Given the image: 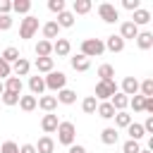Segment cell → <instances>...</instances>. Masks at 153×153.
I'll return each mask as SVG.
<instances>
[{
  "instance_id": "obj_40",
  "label": "cell",
  "mask_w": 153,
  "mask_h": 153,
  "mask_svg": "<svg viewBox=\"0 0 153 153\" xmlns=\"http://www.w3.org/2000/svg\"><path fill=\"white\" fill-rule=\"evenodd\" d=\"M0 100H2L5 105H17V103H19V96H17V93H10V91H2Z\"/></svg>"
},
{
  "instance_id": "obj_14",
  "label": "cell",
  "mask_w": 153,
  "mask_h": 153,
  "mask_svg": "<svg viewBox=\"0 0 153 153\" xmlns=\"http://www.w3.org/2000/svg\"><path fill=\"white\" fill-rule=\"evenodd\" d=\"M122 93L129 98V96H136L139 93V81L134 79V76H124L122 79Z\"/></svg>"
},
{
  "instance_id": "obj_34",
  "label": "cell",
  "mask_w": 153,
  "mask_h": 153,
  "mask_svg": "<svg viewBox=\"0 0 153 153\" xmlns=\"http://www.w3.org/2000/svg\"><path fill=\"white\" fill-rule=\"evenodd\" d=\"M29 10H31V0H14L12 2V12H17V14H29Z\"/></svg>"
},
{
  "instance_id": "obj_22",
  "label": "cell",
  "mask_w": 153,
  "mask_h": 153,
  "mask_svg": "<svg viewBox=\"0 0 153 153\" xmlns=\"http://www.w3.org/2000/svg\"><path fill=\"white\" fill-rule=\"evenodd\" d=\"M53 151H55L53 136H41L38 143H36V153H53Z\"/></svg>"
},
{
  "instance_id": "obj_7",
  "label": "cell",
  "mask_w": 153,
  "mask_h": 153,
  "mask_svg": "<svg viewBox=\"0 0 153 153\" xmlns=\"http://www.w3.org/2000/svg\"><path fill=\"white\" fill-rule=\"evenodd\" d=\"M124 43L127 41H136V36H139V26L136 24H131V22H122L120 24V33H117Z\"/></svg>"
},
{
  "instance_id": "obj_45",
  "label": "cell",
  "mask_w": 153,
  "mask_h": 153,
  "mask_svg": "<svg viewBox=\"0 0 153 153\" xmlns=\"http://www.w3.org/2000/svg\"><path fill=\"white\" fill-rule=\"evenodd\" d=\"M141 127H143V131H146V134H153V115H148V117H146V122H143Z\"/></svg>"
},
{
  "instance_id": "obj_17",
  "label": "cell",
  "mask_w": 153,
  "mask_h": 153,
  "mask_svg": "<svg viewBox=\"0 0 153 153\" xmlns=\"http://www.w3.org/2000/svg\"><path fill=\"white\" fill-rule=\"evenodd\" d=\"M110 105L115 108V112H122V110H127V105H129V98H127L122 91H117V93L110 98Z\"/></svg>"
},
{
  "instance_id": "obj_10",
  "label": "cell",
  "mask_w": 153,
  "mask_h": 153,
  "mask_svg": "<svg viewBox=\"0 0 153 153\" xmlns=\"http://www.w3.org/2000/svg\"><path fill=\"white\" fill-rule=\"evenodd\" d=\"M69 65H72V69H74V72H88L91 60H88V57H84V55L79 53V55H72V57H69Z\"/></svg>"
},
{
  "instance_id": "obj_38",
  "label": "cell",
  "mask_w": 153,
  "mask_h": 153,
  "mask_svg": "<svg viewBox=\"0 0 153 153\" xmlns=\"http://www.w3.org/2000/svg\"><path fill=\"white\" fill-rule=\"evenodd\" d=\"M139 151H141L139 141H131V139H127V141L122 143V153H139Z\"/></svg>"
},
{
  "instance_id": "obj_3",
  "label": "cell",
  "mask_w": 153,
  "mask_h": 153,
  "mask_svg": "<svg viewBox=\"0 0 153 153\" xmlns=\"http://www.w3.org/2000/svg\"><path fill=\"white\" fill-rule=\"evenodd\" d=\"M43 81H45V88H50V91H62L65 86H67V74L65 72H48L45 76H43Z\"/></svg>"
},
{
  "instance_id": "obj_30",
  "label": "cell",
  "mask_w": 153,
  "mask_h": 153,
  "mask_svg": "<svg viewBox=\"0 0 153 153\" xmlns=\"http://www.w3.org/2000/svg\"><path fill=\"white\" fill-rule=\"evenodd\" d=\"M0 57H2L7 65H14V62H17L22 55H19V50H17L14 45H10V48H5V50H2V55H0Z\"/></svg>"
},
{
  "instance_id": "obj_11",
  "label": "cell",
  "mask_w": 153,
  "mask_h": 153,
  "mask_svg": "<svg viewBox=\"0 0 153 153\" xmlns=\"http://www.w3.org/2000/svg\"><path fill=\"white\" fill-rule=\"evenodd\" d=\"M57 124H60V120H57V115H53V112L43 115V120H41V129L45 131V136H48V134H53V131L57 129Z\"/></svg>"
},
{
  "instance_id": "obj_36",
  "label": "cell",
  "mask_w": 153,
  "mask_h": 153,
  "mask_svg": "<svg viewBox=\"0 0 153 153\" xmlns=\"http://www.w3.org/2000/svg\"><path fill=\"white\" fill-rule=\"evenodd\" d=\"M139 96H143V98H153V79H143L141 84H139Z\"/></svg>"
},
{
  "instance_id": "obj_15",
  "label": "cell",
  "mask_w": 153,
  "mask_h": 153,
  "mask_svg": "<svg viewBox=\"0 0 153 153\" xmlns=\"http://www.w3.org/2000/svg\"><path fill=\"white\" fill-rule=\"evenodd\" d=\"M29 69H31V62H29L26 57H19V60L12 65V74H14V76H26Z\"/></svg>"
},
{
  "instance_id": "obj_26",
  "label": "cell",
  "mask_w": 153,
  "mask_h": 153,
  "mask_svg": "<svg viewBox=\"0 0 153 153\" xmlns=\"http://www.w3.org/2000/svg\"><path fill=\"white\" fill-rule=\"evenodd\" d=\"M96 112H98V117H103V120H112V117H115V108L110 105V100H103V103H98Z\"/></svg>"
},
{
  "instance_id": "obj_42",
  "label": "cell",
  "mask_w": 153,
  "mask_h": 153,
  "mask_svg": "<svg viewBox=\"0 0 153 153\" xmlns=\"http://www.w3.org/2000/svg\"><path fill=\"white\" fill-rule=\"evenodd\" d=\"M0 153H19V146L14 141H5L2 148H0Z\"/></svg>"
},
{
  "instance_id": "obj_16",
  "label": "cell",
  "mask_w": 153,
  "mask_h": 153,
  "mask_svg": "<svg viewBox=\"0 0 153 153\" xmlns=\"http://www.w3.org/2000/svg\"><path fill=\"white\" fill-rule=\"evenodd\" d=\"M38 103H36V108H41V110H45V112H53L55 108H57V98L55 96H41V98H36Z\"/></svg>"
},
{
  "instance_id": "obj_5",
  "label": "cell",
  "mask_w": 153,
  "mask_h": 153,
  "mask_svg": "<svg viewBox=\"0 0 153 153\" xmlns=\"http://www.w3.org/2000/svg\"><path fill=\"white\" fill-rule=\"evenodd\" d=\"M38 31V17H33V14H26L24 19H22V24H19V38H33V33Z\"/></svg>"
},
{
  "instance_id": "obj_46",
  "label": "cell",
  "mask_w": 153,
  "mask_h": 153,
  "mask_svg": "<svg viewBox=\"0 0 153 153\" xmlns=\"http://www.w3.org/2000/svg\"><path fill=\"white\" fill-rule=\"evenodd\" d=\"M12 12V2L10 0H0V14H10Z\"/></svg>"
},
{
  "instance_id": "obj_25",
  "label": "cell",
  "mask_w": 153,
  "mask_h": 153,
  "mask_svg": "<svg viewBox=\"0 0 153 153\" xmlns=\"http://www.w3.org/2000/svg\"><path fill=\"white\" fill-rule=\"evenodd\" d=\"M57 103H62V105H72V103H76V93L72 91V88H62V91H57Z\"/></svg>"
},
{
  "instance_id": "obj_37",
  "label": "cell",
  "mask_w": 153,
  "mask_h": 153,
  "mask_svg": "<svg viewBox=\"0 0 153 153\" xmlns=\"http://www.w3.org/2000/svg\"><path fill=\"white\" fill-rule=\"evenodd\" d=\"M129 105H131L134 112H143V96H139V93L131 96V98H129Z\"/></svg>"
},
{
  "instance_id": "obj_2",
  "label": "cell",
  "mask_w": 153,
  "mask_h": 153,
  "mask_svg": "<svg viewBox=\"0 0 153 153\" xmlns=\"http://www.w3.org/2000/svg\"><path fill=\"white\" fill-rule=\"evenodd\" d=\"M105 53V45H103V41L100 38H84L81 41V55L84 57H100Z\"/></svg>"
},
{
  "instance_id": "obj_24",
  "label": "cell",
  "mask_w": 153,
  "mask_h": 153,
  "mask_svg": "<svg viewBox=\"0 0 153 153\" xmlns=\"http://www.w3.org/2000/svg\"><path fill=\"white\" fill-rule=\"evenodd\" d=\"M5 91H10V93H17V96H22V79L19 76H7L5 81Z\"/></svg>"
},
{
  "instance_id": "obj_44",
  "label": "cell",
  "mask_w": 153,
  "mask_h": 153,
  "mask_svg": "<svg viewBox=\"0 0 153 153\" xmlns=\"http://www.w3.org/2000/svg\"><path fill=\"white\" fill-rule=\"evenodd\" d=\"M12 26V17L10 14H0V31H7Z\"/></svg>"
},
{
  "instance_id": "obj_49",
  "label": "cell",
  "mask_w": 153,
  "mask_h": 153,
  "mask_svg": "<svg viewBox=\"0 0 153 153\" xmlns=\"http://www.w3.org/2000/svg\"><path fill=\"white\" fill-rule=\"evenodd\" d=\"M67 153H86V148H84V146H69Z\"/></svg>"
},
{
  "instance_id": "obj_48",
  "label": "cell",
  "mask_w": 153,
  "mask_h": 153,
  "mask_svg": "<svg viewBox=\"0 0 153 153\" xmlns=\"http://www.w3.org/2000/svg\"><path fill=\"white\" fill-rule=\"evenodd\" d=\"M19 153H36V146L33 143H24V146H19Z\"/></svg>"
},
{
  "instance_id": "obj_1",
  "label": "cell",
  "mask_w": 153,
  "mask_h": 153,
  "mask_svg": "<svg viewBox=\"0 0 153 153\" xmlns=\"http://www.w3.org/2000/svg\"><path fill=\"white\" fill-rule=\"evenodd\" d=\"M57 143H62V146H74V139H76V127H74V122H60L57 124Z\"/></svg>"
},
{
  "instance_id": "obj_51",
  "label": "cell",
  "mask_w": 153,
  "mask_h": 153,
  "mask_svg": "<svg viewBox=\"0 0 153 153\" xmlns=\"http://www.w3.org/2000/svg\"><path fill=\"white\" fill-rule=\"evenodd\" d=\"M2 91H5V84H2V81H0V96H2Z\"/></svg>"
},
{
  "instance_id": "obj_31",
  "label": "cell",
  "mask_w": 153,
  "mask_h": 153,
  "mask_svg": "<svg viewBox=\"0 0 153 153\" xmlns=\"http://www.w3.org/2000/svg\"><path fill=\"white\" fill-rule=\"evenodd\" d=\"M36 103H38V100H36L33 96H19V103H17V105H19L24 112H31V110H36Z\"/></svg>"
},
{
  "instance_id": "obj_21",
  "label": "cell",
  "mask_w": 153,
  "mask_h": 153,
  "mask_svg": "<svg viewBox=\"0 0 153 153\" xmlns=\"http://www.w3.org/2000/svg\"><path fill=\"white\" fill-rule=\"evenodd\" d=\"M117 139H120V134H117V129H115V127H105V129L100 131V141H103L105 146L117 143Z\"/></svg>"
},
{
  "instance_id": "obj_39",
  "label": "cell",
  "mask_w": 153,
  "mask_h": 153,
  "mask_svg": "<svg viewBox=\"0 0 153 153\" xmlns=\"http://www.w3.org/2000/svg\"><path fill=\"white\" fill-rule=\"evenodd\" d=\"M65 0H48V10L50 12H55V14H60V12H65Z\"/></svg>"
},
{
  "instance_id": "obj_19",
  "label": "cell",
  "mask_w": 153,
  "mask_h": 153,
  "mask_svg": "<svg viewBox=\"0 0 153 153\" xmlns=\"http://www.w3.org/2000/svg\"><path fill=\"white\" fill-rule=\"evenodd\" d=\"M136 45H139L141 50H151V48H153V33H151V31H139Z\"/></svg>"
},
{
  "instance_id": "obj_4",
  "label": "cell",
  "mask_w": 153,
  "mask_h": 153,
  "mask_svg": "<svg viewBox=\"0 0 153 153\" xmlns=\"http://www.w3.org/2000/svg\"><path fill=\"white\" fill-rule=\"evenodd\" d=\"M115 93H117L115 79H112V81H98V84H96V96H93V98H96L98 103H103V100H110Z\"/></svg>"
},
{
  "instance_id": "obj_33",
  "label": "cell",
  "mask_w": 153,
  "mask_h": 153,
  "mask_svg": "<svg viewBox=\"0 0 153 153\" xmlns=\"http://www.w3.org/2000/svg\"><path fill=\"white\" fill-rule=\"evenodd\" d=\"M98 76H100V81H112V76H115V67L112 65H100L98 67Z\"/></svg>"
},
{
  "instance_id": "obj_35",
  "label": "cell",
  "mask_w": 153,
  "mask_h": 153,
  "mask_svg": "<svg viewBox=\"0 0 153 153\" xmlns=\"http://www.w3.org/2000/svg\"><path fill=\"white\" fill-rule=\"evenodd\" d=\"M96 108H98V100H96L93 96H86L84 103H81V110H84L86 115H96Z\"/></svg>"
},
{
  "instance_id": "obj_13",
  "label": "cell",
  "mask_w": 153,
  "mask_h": 153,
  "mask_svg": "<svg viewBox=\"0 0 153 153\" xmlns=\"http://www.w3.org/2000/svg\"><path fill=\"white\" fill-rule=\"evenodd\" d=\"M29 91H31V96L36 98V96H43V91H45V81H43V76H29Z\"/></svg>"
},
{
  "instance_id": "obj_43",
  "label": "cell",
  "mask_w": 153,
  "mask_h": 153,
  "mask_svg": "<svg viewBox=\"0 0 153 153\" xmlns=\"http://www.w3.org/2000/svg\"><path fill=\"white\" fill-rule=\"evenodd\" d=\"M122 7L129 10V12H136V10L141 7V2H139V0H122Z\"/></svg>"
},
{
  "instance_id": "obj_47",
  "label": "cell",
  "mask_w": 153,
  "mask_h": 153,
  "mask_svg": "<svg viewBox=\"0 0 153 153\" xmlns=\"http://www.w3.org/2000/svg\"><path fill=\"white\" fill-rule=\"evenodd\" d=\"M143 112L153 115V98H143Z\"/></svg>"
},
{
  "instance_id": "obj_6",
  "label": "cell",
  "mask_w": 153,
  "mask_h": 153,
  "mask_svg": "<svg viewBox=\"0 0 153 153\" xmlns=\"http://www.w3.org/2000/svg\"><path fill=\"white\" fill-rule=\"evenodd\" d=\"M98 17H100L105 24H115V22L120 19V12H117L115 5H110V2H100V5H98Z\"/></svg>"
},
{
  "instance_id": "obj_18",
  "label": "cell",
  "mask_w": 153,
  "mask_h": 153,
  "mask_svg": "<svg viewBox=\"0 0 153 153\" xmlns=\"http://www.w3.org/2000/svg\"><path fill=\"white\" fill-rule=\"evenodd\" d=\"M91 7H93L91 0H74V2H72V14H74V17H76V14H88Z\"/></svg>"
},
{
  "instance_id": "obj_8",
  "label": "cell",
  "mask_w": 153,
  "mask_h": 153,
  "mask_svg": "<svg viewBox=\"0 0 153 153\" xmlns=\"http://www.w3.org/2000/svg\"><path fill=\"white\" fill-rule=\"evenodd\" d=\"M53 53H55L57 57H69L72 43H69L67 38H55V41H53Z\"/></svg>"
},
{
  "instance_id": "obj_28",
  "label": "cell",
  "mask_w": 153,
  "mask_h": 153,
  "mask_svg": "<svg viewBox=\"0 0 153 153\" xmlns=\"http://www.w3.org/2000/svg\"><path fill=\"white\" fill-rule=\"evenodd\" d=\"M36 69L41 72V74H48V72H53V65H55V60L53 57H36Z\"/></svg>"
},
{
  "instance_id": "obj_12",
  "label": "cell",
  "mask_w": 153,
  "mask_h": 153,
  "mask_svg": "<svg viewBox=\"0 0 153 153\" xmlns=\"http://www.w3.org/2000/svg\"><path fill=\"white\" fill-rule=\"evenodd\" d=\"M103 45H105V50H110V53H122V50H124V41H122L117 33L108 36V41H103Z\"/></svg>"
},
{
  "instance_id": "obj_23",
  "label": "cell",
  "mask_w": 153,
  "mask_h": 153,
  "mask_svg": "<svg viewBox=\"0 0 153 153\" xmlns=\"http://www.w3.org/2000/svg\"><path fill=\"white\" fill-rule=\"evenodd\" d=\"M55 24H57L60 29H69V26H74V14H72L69 10H65V12H60V14H57Z\"/></svg>"
},
{
  "instance_id": "obj_50",
  "label": "cell",
  "mask_w": 153,
  "mask_h": 153,
  "mask_svg": "<svg viewBox=\"0 0 153 153\" xmlns=\"http://www.w3.org/2000/svg\"><path fill=\"white\" fill-rule=\"evenodd\" d=\"M139 153H153V151H148V148H141V151H139Z\"/></svg>"
},
{
  "instance_id": "obj_20",
  "label": "cell",
  "mask_w": 153,
  "mask_h": 153,
  "mask_svg": "<svg viewBox=\"0 0 153 153\" xmlns=\"http://www.w3.org/2000/svg\"><path fill=\"white\" fill-rule=\"evenodd\" d=\"M112 120H115V129H127V127L134 122V120H131V115H129L127 110H122V112H115V117H112Z\"/></svg>"
},
{
  "instance_id": "obj_9",
  "label": "cell",
  "mask_w": 153,
  "mask_h": 153,
  "mask_svg": "<svg viewBox=\"0 0 153 153\" xmlns=\"http://www.w3.org/2000/svg\"><path fill=\"white\" fill-rule=\"evenodd\" d=\"M41 31H43V41H50V43H53V38H60V26L55 24V19L45 22V24L41 26Z\"/></svg>"
},
{
  "instance_id": "obj_41",
  "label": "cell",
  "mask_w": 153,
  "mask_h": 153,
  "mask_svg": "<svg viewBox=\"0 0 153 153\" xmlns=\"http://www.w3.org/2000/svg\"><path fill=\"white\" fill-rule=\"evenodd\" d=\"M7 76H12V65H7V62L0 57V81L7 79Z\"/></svg>"
},
{
  "instance_id": "obj_32",
  "label": "cell",
  "mask_w": 153,
  "mask_h": 153,
  "mask_svg": "<svg viewBox=\"0 0 153 153\" xmlns=\"http://www.w3.org/2000/svg\"><path fill=\"white\" fill-rule=\"evenodd\" d=\"M127 134H129V139H131V141H139V139H143V134H146V131H143V127H141L139 122H131V124L127 127Z\"/></svg>"
},
{
  "instance_id": "obj_29",
  "label": "cell",
  "mask_w": 153,
  "mask_h": 153,
  "mask_svg": "<svg viewBox=\"0 0 153 153\" xmlns=\"http://www.w3.org/2000/svg\"><path fill=\"white\" fill-rule=\"evenodd\" d=\"M36 55L38 57H50L53 55V43L50 41H38L36 43Z\"/></svg>"
},
{
  "instance_id": "obj_27",
  "label": "cell",
  "mask_w": 153,
  "mask_h": 153,
  "mask_svg": "<svg viewBox=\"0 0 153 153\" xmlns=\"http://www.w3.org/2000/svg\"><path fill=\"white\" fill-rule=\"evenodd\" d=\"M148 22H151V12L143 10V7H139V10L134 12V17H131V24H136V26H143V24H148Z\"/></svg>"
}]
</instances>
